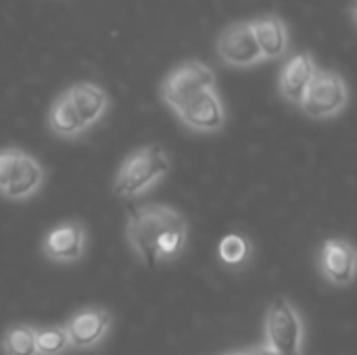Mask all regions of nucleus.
Wrapping results in <instances>:
<instances>
[{
	"label": "nucleus",
	"instance_id": "nucleus-1",
	"mask_svg": "<svg viewBox=\"0 0 357 355\" xmlns=\"http://www.w3.org/2000/svg\"><path fill=\"white\" fill-rule=\"evenodd\" d=\"M126 241L140 264L157 268L182 257L188 245V220L163 203L130 205L126 213Z\"/></svg>",
	"mask_w": 357,
	"mask_h": 355
},
{
	"label": "nucleus",
	"instance_id": "nucleus-2",
	"mask_svg": "<svg viewBox=\"0 0 357 355\" xmlns=\"http://www.w3.org/2000/svg\"><path fill=\"white\" fill-rule=\"evenodd\" d=\"M172 172L169 155L161 144H144L134 149L119 165L113 180V195L132 201L153 190Z\"/></svg>",
	"mask_w": 357,
	"mask_h": 355
},
{
	"label": "nucleus",
	"instance_id": "nucleus-3",
	"mask_svg": "<svg viewBox=\"0 0 357 355\" xmlns=\"http://www.w3.org/2000/svg\"><path fill=\"white\" fill-rule=\"evenodd\" d=\"M305 326L287 297H276L264 314V347L274 355H301Z\"/></svg>",
	"mask_w": 357,
	"mask_h": 355
},
{
	"label": "nucleus",
	"instance_id": "nucleus-4",
	"mask_svg": "<svg viewBox=\"0 0 357 355\" xmlns=\"http://www.w3.org/2000/svg\"><path fill=\"white\" fill-rule=\"evenodd\" d=\"M209 88H218L215 71L207 63H203L199 59H190V61L176 65L161 80L159 94H161V100L176 113L188 100H192L197 94H201Z\"/></svg>",
	"mask_w": 357,
	"mask_h": 355
},
{
	"label": "nucleus",
	"instance_id": "nucleus-5",
	"mask_svg": "<svg viewBox=\"0 0 357 355\" xmlns=\"http://www.w3.org/2000/svg\"><path fill=\"white\" fill-rule=\"evenodd\" d=\"M349 105V86L347 80L335 69L316 71L299 109L310 119L322 121L341 115Z\"/></svg>",
	"mask_w": 357,
	"mask_h": 355
},
{
	"label": "nucleus",
	"instance_id": "nucleus-6",
	"mask_svg": "<svg viewBox=\"0 0 357 355\" xmlns=\"http://www.w3.org/2000/svg\"><path fill=\"white\" fill-rule=\"evenodd\" d=\"M88 228L82 220H63L52 226L40 245L42 255L56 266H73L86 255Z\"/></svg>",
	"mask_w": 357,
	"mask_h": 355
},
{
	"label": "nucleus",
	"instance_id": "nucleus-7",
	"mask_svg": "<svg viewBox=\"0 0 357 355\" xmlns=\"http://www.w3.org/2000/svg\"><path fill=\"white\" fill-rule=\"evenodd\" d=\"M215 54L224 65L234 67V69H249V67L264 63V56L251 31L249 19L232 21L218 33Z\"/></svg>",
	"mask_w": 357,
	"mask_h": 355
},
{
	"label": "nucleus",
	"instance_id": "nucleus-8",
	"mask_svg": "<svg viewBox=\"0 0 357 355\" xmlns=\"http://www.w3.org/2000/svg\"><path fill=\"white\" fill-rule=\"evenodd\" d=\"M63 326L67 331L69 347L73 352H90L96 349L102 341H107L113 326V314L107 308L88 305L69 316Z\"/></svg>",
	"mask_w": 357,
	"mask_h": 355
},
{
	"label": "nucleus",
	"instance_id": "nucleus-9",
	"mask_svg": "<svg viewBox=\"0 0 357 355\" xmlns=\"http://www.w3.org/2000/svg\"><path fill=\"white\" fill-rule=\"evenodd\" d=\"M316 264H318L320 276L333 287L347 289L356 280V247L351 245V241L343 236L326 239L318 249Z\"/></svg>",
	"mask_w": 357,
	"mask_h": 355
},
{
	"label": "nucleus",
	"instance_id": "nucleus-10",
	"mask_svg": "<svg viewBox=\"0 0 357 355\" xmlns=\"http://www.w3.org/2000/svg\"><path fill=\"white\" fill-rule=\"evenodd\" d=\"M176 117L192 132L215 134L226 126V107L218 88H209L176 111Z\"/></svg>",
	"mask_w": 357,
	"mask_h": 355
},
{
	"label": "nucleus",
	"instance_id": "nucleus-11",
	"mask_svg": "<svg viewBox=\"0 0 357 355\" xmlns=\"http://www.w3.org/2000/svg\"><path fill=\"white\" fill-rule=\"evenodd\" d=\"M316 71L318 65L312 52L303 50L289 56L278 71V94L282 96V100H287L293 107H299Z\"/></svg>",
	"mask_w": 357,
	"mask_h": 355
},
{
	"label": "nucleus",
	"instance_id": "nucleus-12",
	"mask_svg": "<svg viewBox=\"0 0 357 355\" xmlns=\"http://www.w3.org/2000/svg\"><path fill=\"white\" fill-rule=\"evenodd\" d=\"M84 130L88 132L90 128H94L109 111L111 107V98L107 94V90L96 84V82H75L71 86L65 88Z\"/></svg>",
	"mask_w": 357,
	"mask_h": 355
},
{
	"label": "nucleus",
	"instance_id": "nucleus-13",
	"mask_svg": "<svg viewBox=\"0 0 357 355\" xmlns=\"http://www.w3.org/2000/svg\"><path fill=\"white\" fill-rule=\"evenodd\" d=\"M249 23H251V31L255 36V42L259 46L264 61H278L287 56L291 48V33H289L287 21L280 15L268 13V15L249 19Z\"/></svg>",
	"mask_w": 357,
	"mask_h": 355
},
{
	"label": "nucleus",
	"instance_id": "nucleus-14",
	"mask_svg": "<svg viewBox=\"0 0 357 355\" xmlns=\"http://www.w3.org/2000/svg\"><path fill=\"white\" fill-rule=\"evenodd\" d=\"M44 180H46L44 165L31 153L23 151L19 163L15 165L10 178H8V184H6L2 197L13 203H25L42 190Z\"/></svg>",
	"mask_w": 357,
	"mask_h": 355
},
{
	"label": "nucleus",
	"instance_id": "nucleus-15",
	"mask_svg": "<svg viewBox=\"0 0 357 355\" xmlns=\"http://www.w3.org/2000/svg\"><path fill=\"white\" fill-rule=\"evenodd\" d=\"M46 126H48L52 136L63 138V140L79 138L86 132L65 90L52 100L48 115H46Z\"/></svg>",
	"mask_w": 357,
	"mask_h": 355
},
{
	"label": "nucleus",
	"instance_id": "nucleus-16",
	"mask_svg": "<svg viewBox=\"0 0 357 355\" xmlns=\"http://www.w3.org/2000/svg\"><path fill=\"white\" fill-rule=\"evenodd\" d=\"M255 253L253 241L245 232H228L218 243V259L228 270H243L251 264Z\"/></svg>",
	"mask_w": 357,
	"mask_h": 355
},
{
	"label": "nucleus",
	"instance_id": "nucleus-17",
	"mask_svg": "<svg viewBox=\"0 0 357 355\" xmlns=\"http://www.w3.org/2000/svg\"><path fill=\"white\" fill-rule=\"evenodd\" d=\"M2 355H38L36 352V326L27 322L10 324L0 339Z\"/></svg>",
	"mask_w": 357,
	"mask_h": 355
},
{
	"label": "nucleus",
	"instance_id": "nucleus-18",
	"mask_svg": "<svg viewBox=\"0 0 357 355\" xmlns=\"http://www.w3.org/2000/svg\"><path fill=\"white\" fill-rule=\"evenodd\" d=\"M36 352L38 355H65L71 352L65 326L46 324L36 328Z\"/></svg>",
	"mask_w": 357,
	"mask_h": 355
},
{
	"label": "nucleus",
	"instance_id": "nucleus-19",
	"mask_svg": "<svg viewBox=\"0 0 357 355\" xmlns=\"http://www.w3.org/2000/svg\"><path fill=\"white\" fill-rule=\"evenodd\" d=\"M21 155H23V149H19V146L0 149V195L4 192V188L8 184V178H10L15 165L19 163Z\"/></svg>",
	"mask_w": 357,
	"mask_h": 355
},
{
	"label": "nucleus",
	"instance_id": "nucleus-20",
	"mask_svg": "<svg viewBox=\"0 0 357 355\" xmlns=\"http://www.w3.org/2000/svg\"><path fill=\"white\" fill-rule=\"evenodd\" d=\"M224 355H274L272 352H268L264 345H255V347H249V349H241V352H230V354Z\"/></svg>",
	"mask_w": 357,
	"mask_h": 355
}]
</instances>
